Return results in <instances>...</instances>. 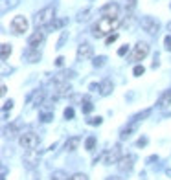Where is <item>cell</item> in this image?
<instances>
[{
  "label": "cell",
  "instance_id": "e575fe53",
  "mask_svg": "<svg viewBox=\"0 0 171 180\" xmlns=\"http://www.w3.org/2000/svg\"><path fill=\"white\" fill-rule=\"evenodd\" d=\"M164 48H166L167 52H171V35H167L166 39H164Z\"/></svg>",
  "mask_w": 171,
  "mask_h": 180
},
{
  "label": "cell",
  "instance_id": "7c38bea8",
  "mask_svg": "<svg viewBox=\"0 0 171 180\" xmlns=\"http://www.w3.org/2000/svg\"><path fill=\"white\" fill-rule=\"evenodd\" d=\"M101 17H120V6L116 2H109L99 9Z\"/></svg>",
  "mask_w": 171,
  "mask_h": 180
},
{
  "label": "cell",
  "instance_id": "f1b7e54d",
  "mask_svg": "<svg viewBox=\"0 0 171 180\" xmlns=\"http://www.w3.org/2000/svg\"><path fill=\"white\" fill-rule=\"evenodd\" d=\"M66 39H68V31H63V33H61L59 43H57V50H61V48H63V44L66 43Z\"/></svg>",
  "mask_w": 171,
  "mask_h": 180
},
{
  "label": "cell",
  "instance_id": "ac0fdd59",
  "mask_svg": "<svg viewBox=\"0 0 171 180\" xmlns=\"http://www.w3.org/2000/svg\"><path fill=\"white\" fill-rule=\"evenodd\" d=\"M24 57L28 63H37V61H40V52H39V48H30L28 52L24 53Z\"/></svg>",
  "mask_w": 171,
  "mask_h": 180
},
{
  "label": "cell",
  "instance_id": "7402d4cb",
  "mask_svg": "<svg viewBox=\"0 0 171 180\" xmlns=\"http://www.w3.org/2000/svg\"><path fill=\"white\" fill-rule=\"evenodd\" d=\"M149 114H151V108H147V110H143V112H140V114H136V116H133V120H131V123H136V125H138V123L143 120V118H147Z\"/></svg>",
  "mask_w": 171,
  "mask_h": 180
},
{
  "label": "cell",
  "instance_id": "ab89813d",
  "mask_svg": "<svg viewBox=\"0 0 171 180\" xmlns=\"http://www.w3.org/2000/svg\"><path fill=\"white\" fill-rule=\"evenodd\" d=\"M11 107H13V99H9V101H6V103H4V110H8V108L11 110Z\"/></svg>",
  "mask_w": 171,
  "mask_h": 180
},
{
  "label": "cell",
  "instance_id": "1f68e13d",
  "mask_svg": "<svg viewBox=\"0 0 171 180\" xmlns=\"http://www.w3.org/2000/svg\"><path fill=\"white\" fill-rule=\"evenodd\" d=\"M134 6H136V0H123V8L125 9H134Z\"/></svg>",
  "mask_w": 171,
  "mask_h": 180
},
{
  "label": "cell",
  "instance_id": "f35d334b",
  "mask_svg": "<svg viewBox=\"0 0 171 180\" xmlns=\"http://www.w3.org/2000/svg\"><path fill=\"white\" fill-rule=\"evenodd\" d=\"M63 64H65V57H61V55H59V57L55 59V66H57V68H61Z\"/></svg>",
  "mask_w": 171,
  "mask_h": 180
},
{
  "label": "cell",
  "instance_id": "e0dca14e",
  "mask_svg": "<svg viewBox=\"0 0 171 180\" xmlns=\"http://www.w3.org/2000/svg\"><path fill=\"white\" fill-rule=\"evenodd\" d=\"M112 90H114V85H112L111 79H103L99 83V94L101 96H111Z\"/></svg>",
  "mask_w": 171,
  "mask_h": 180
},
{
  "label": "cell",
  "instance_id": "8d00e7d4",
  "mask_svg": "<svg viewBox=\"0 0 171 180\" xmlns=\"http://www.w3.org/2000/svg\"><path fill=\"white\" fill-rule=\"evenodd\" d=\"M127 52H129V46L125 44V46H121V48H120V50H118V55H120V57H123V55H125Z\"/></svg>",
  "mask_w": 171,
  "mask_h": 180
},
{
  "label": "cell",
  "instance_id": "7a4b0ae2",
  "mask_svg": "<svg viewBox=\"0 0 171 180\" xmlns=\"http://www.w3.org/2000/svg\"><path fill=\"white\" fill-rule=\"evenodd\" d=\"M53 18H55V8H53V6H46V8H43L40 11L35 13L33 24L37 28H48L53 22Z\"/></svg>",
  "mask_w": 171,
  "mask_h": 180
},
{
  "label": "cell",
  "instance_id": "9c48e42d",
  "mask_svg": "<svg viewBox=\"0 0 171 180\" xmlns=\"http://www.w3.org/2000/svg\"><path fill=\"white\" fill-rule=\"evenodd\" d=\"M149 55V44L143 43V40H140V43H136L134 50H133V61H136V63H140V61H143Z\"/></svg>",
  "mask_w": 171,
  "mask_h": 180
},
{
  "label": "cell",
  "instance_id": "d6a6232c",
  "mask_svg": "<svg viewBox=\"0 0 171 180\" xmlns=\"http://www.w3.org/2000/svg\"><path fill=\"white\" fill-rule=\"evenodd\" d=\"M68 180H88V176L85 175V173H76V175H72Z\"/></svg>",
  "mask_w": 171,
  "mask_h": 180
},
{
  "label": "cell",
  "instance_id": "4dcf8cb0",
  "mask_svg": "<svg viewBox=\"0 0 171 180\" xmlns=\"http://www.w3.org/2000/svg\"><path fill=\"white\" fill-rule=\"evenodd\" d=\"M143 72H145V68H143L142 64H136V66H134V70H133V74L136 75V77H140V75H143Z\"/></svg>",
  "mask_w": 171,
  "mask_h": 180
},
{
  "label": "cell",
  "instance_id": "8fae6325",
  "mask_svg": "<svg viewBox=\"0 0 171 180\" xmlns=\"http://www.w3.org/2000/svg\"><path fill=\"white\" fill-rule=\"evenodd\" d=\"M44 37H46V31L40 30V28H37V31H33L30 39H28V46L30 48H39L40 44L44 43Z\"/></svg>",
  "mask_w": 171,
  "mask_h": 180
},
{
  "label": "cell",
  "instance_id": "7bdbcfd3",
  "mask_svg": "<svg viewBox=\"0 0 171 180\" xmlns=\"http://www.w3.org/2000/svg\"><path fill=\"white\" fill-rule=\"evenodd\" d=\"M166 176H167V178H171V167H169V169H166Z\"/></svg>",
  "mask_w": 171,
  "mask_h": 180
},
{
  "label": "cell",
  "instance_id": "d6986e66",
  "mask_svg": "<svg viewBox=\"0 0 171 180\" xmlns=\"http://www.w3.org/2000/svg\"><path fill=\"white\" fill-rule=\"evenodd\" d=\"M134 130H136V123L129 121V125L120 130V140H127V138H131V134L134 133Z\"/></svg>",
  "mask_w": 171,
  "mask_h": 180
},
{
  "label": "cell",
  "instance_id": "74e56055",
  "mask_svg": "<svg viewBox=\"0 0 171 180\" xmlns=\"http://www.w3.org/2000/svg\"><path fill=\"white\" fill-rule=\"evenodd\" d=\"M88 90H90V92H98L99 85H98V83H90V85H88Z\"/></svg>",
  "mask_w": 171,
  "mask_h": 180
},
{
  "label": "cell",
  "instance_id": "8992f818",
  "mask_svg": "<svg viewBox=\"0 0 171 180\" xmlns=\"http://www.w3.org/2000/svg\"><path fill=\"white\" fill-rule=\"evenodd\" d=\"M140 28L145 33H149V35H155V33H158L160 24H158V20L153 18V17H142L140 18Z\"/></svg>",
  "mask_w": 171,
  "mask_h": 180
},
{
  "label": "cell",
  "instance_id": "ee69618b",
  "mask_svg": "<svg viewBox=\"0 0 171 180\" xmlns=\"http://www.w3.org/2000/svg\"><path fill=\"white\" fill-rule=\"evenodd\" d=\"M167 30H169V31H171V22H169V24H167Z\"/></svg>",
  "mask_w": 171,
  "mask_h": 180
},
{
  "label": "cell",
  "instance_id": "d4e9b609",
  "mask_svg": "<svg viewBox=\"0 0 171 180\" xmlns=\"http://www.w3.org/2000/svg\"><path fill=\"white\" fill-rule=\"evenodd\" d=\"M94 147H96V136H88L85 140V149L87 151H94Z\"/></svg>",
  "mask_w": 171,
  "mask_h": 180
},
{
  "label": "cell",
  "instance_id": "836d02e7",
  "mask_svg": "<svg viewBox=\"0 0 171 180\" xmlns=\"http://www.w3.org/2000/svg\"><path fill=\"white\" fill-rule=\"evenodd\" d=\"M147 138L145 136H142V138H138V142H136V147H145V145H147Z\"/></svg>",
  "mask_w": 171,
  "mask_h": 180
},
{
  "label": "cell",
  "instance_id": "ba28073f",
  "mask_svg": "<svg viewBox=\"0 0 171 180\" xmlns=\"http://www.w3.org/2000/svg\"><path fill=\"white\" fill-rule=\"evenodd\" d=\"M94 57V48L88 44V43H81L79 48H77V53H76V59L79 63H83V61H88Z\"/></svg>",
  "mask_w": 171,
  "mask_h": 180
},
{
  "label": "cell",
  "instance_id": "484cf974",
  "mask_svg": "<svg viewBox=\"0 0 171 180\" xmlns=\"http://www.w3.org/2000/svg\"><path fill=\"white\" fill-rule=\"evenodd\" d=\"M81 108H83V112H85V114H90L92 110H94V105H92V101H90V99H87L85 103H81Z\"/></svg>",
  "mask_w": 171,
  "mask_h": 180
},
{
  "label": "cell",
  "instance_id": "5b68a950",
  "mask_svg": "<svg viewBox=\"0 0 171 180\" xmlns=\"http://www.w3.org/2000/svg\"><path fill=\"white\" fill-rule=\"evenodd\" d=\"M22 164H24L28 169H35V167H39V164H40V151H39V149L26 151L24 156H22Z\"/></svg>",
  "mask_w": 171,
  "mask_h": 180
},
{
  "label": "cell",
  "instance_id": "3957f363",
  "mask_svg": "<svg viewBox=\"0 0 171 180\" xmlns=\"http://www.w3.org/2000/svg\"><path fill=\"white\" fill-rule=\"evenodd\" d=\"M39 143H40V140H39V136L33 133V130L20 133V136H18V145H20L24 151H33V149H37Z\"/></svg>",
  "mask_w": 171,
  "mask_h": 180
},
{
  "label": "cell",
  "instance_id": "60d3db41",
  "mask_svg": "<svg viewBox=\"0 0 171 180\" xmlns=\"http://www.w3.org/2000/svg\"><path fill=\"white\" fill-rule=\"evenodd\" d=\"M105 180H123V178H121L120 175H112V176H107Z\"/></svg>",
  "mask_w": 171,
  "mask_h": 180
},
{
  "label": "cell",
  "instance_id": "83f0119b",
  "mask_svg": "<svg viewBox=\"0 0 171 180\" xmlns=\"http://www.w3.org/2000/svg\"><path fill=\"white\" fill-rule=\"evenodd\" d=\"M105 61H107V57H105V55H99V57H94L92 64H94L96 68H101V66L105 64Z\"/></svg>",
  "mask_w": 171,
  "mask_h": 180
},
{
  "label": "cell",
  "instance_id": "9a60e30c",
  "mask_svg": "<svg viewBox=\"0 0 171 180\" xmlns=\"http://www.w3.org/2000/svg\"><path fill=\"white\" fill-rule=\"evenodd\" d=\"M39 116H40V121L43 123H50L53 120V108L52 107H40Z\"/></svg>",
  "mask_w": 171,
  "mask_h": 180
},
{
  "label": "cell",
  "instance_id": "44dd1931",
  "mask_svg": "<svg viewBox=\"0 0 171 180\" xmlns=\"http://www.w3.org/2000/svg\"><path fill=\"white\" fill-rule=\"evenodd\" d=\"M90 13H92L90 8H87V9H83V11H79V13H77V22H87V20L90 18Z\"/></svg>",
  "mask_w": 171,
  "mask_h": 180
},
{
  "label": "cell",
  "instance_id": "5bb4252c",
  "mask_svg": "<svg viewBox=\"0 0 171 180\" xmlns=\"http://www.w3.org/2000/svg\"><path fill=\"white\" fill-rule=\"evenodd\" d=\"M44 96H46L44 90H35V92L31 94V98H30V105H31V107H39V105H43Z\"/></svg>",
  "mask_w": 171,
  "mask_h": 180
},
{
  "label": "cell",
  "instance_id": "d590c367",
  "mask_svg": "<svg viewBox=\"0 0 171 180\" xmlns=\"http://www.w3.org/2000/svg\"><path fill=\"white\" fill-rule=\"evenodd\" d=\"M116 39H118V33H112V35H109V37H107V40H105V43H107V44H112Z\"/></svg>",
  "mask_w": 171,
  "mask_h": 180
},
{
  "label": "cell",
  "instance_id": "30bf717a",
  "mask_svg": "<svg viewBox=\"0 0 171 180\" xmlns=\"http://www.w3.org/2000/svg\"><path fill=\"white\" fill-rule=\"evenodd\" d=\"M9 26H11L13 33H24L28 30V20H26V17H22V15H17V17H13Z\"/></svg>",
  "mask_w": 171,
  "mask_h": 180
},
{
  "label": "cell",
  "instance_id": "2e32d148",
  "mask_svg": "<svg viewBox=\"0 0 171 180\" xmlns=\"http://www.w3.org/2000/svg\"><path fill=\"white\" fill-rule=\"evenodd\" d=\"M79 143H81V138H79V136H70V138L65 142V151L72 153V151H76V149L79 147Z\"/></svg>",
  "mask_w": 171,
  "mask_h": 180
},
{
  "label": "cell",
  "instance_id": "603a6c76",
  "mask_svg": "<svg viewBox=\"0 0 171 180\" xmlns=\"http://www.w3.org/2000/svg\"><path fill=\"white\" fill-rule=\"evenodd\" d=\"M0 50H2V61H8V57L11 55V46L4 43L2 46H0Z\"/></svg>",
  "mask_w": 171,
  "mask_h": 180
},
{
  "label": "cell",
  "instance_id": "f546056e",
  "mask_svg": "<svg viewBox=\"0 0 171 180\" xmlns=\"http://www.w3.org/2000/svg\"><path fill=\"white\" fill-rule=\"evenodd\" d=\"M63 116H65V120H74V108L72 107H66Z\"/></svg>",
  "mask_w": 171,
  "mask_h": 180
},
{
  "label": "cell",
  "instance_id": "cb8c5ba5",
  "mask_svg": "<svg viewBox=\"0 0 171 180\" xmlns=\"http://www.w3.org/2000/svg\"><path fill=\"white\" fill-rule=\"evenodd\" d=\"M17 123H15V125H11V127H6L4 129V136L6 138H15V133H17Z\"/></svg>",
  "mask_w": 171,
  "mask_h": 180
},
{
  "label": "cell",
  "instance_id": "ffe728a7",
  "mask_svg": "<svg viewBox=\"0 0 171 180\" xmlns=\"http://www.w3.org/2000/svg\"><path fill=\"white\" fill-rule=\"evenodd\" d=\"M68 178H70V176H68L63 169L53 171V173H52V176H50V180H68Z\"/></svg>",
  "mask_w": 171,
  "mask_h": 180
},
{
  "label": "cell",
  "instance_id": "52a82bcc",
  "mask_svg": "<svg viewBox=\"0 0 171 180\" xmlns=\"http://www.w3.org/2000/svg\"><path fill=\"white\" fill-rule=\"evenodd\" d=\"M134 164H136V156L134 154H125V156L120 158V162L116 164V167H118L120 173H131Z\"/></svg>",
  "mask_w": 171,
  "mask_h": 180
},
{
  "label": "cell",
  "instance_id": "6da1fadb",
  "mask_svg": "<svg viewBox=\"0 0 171 180\" xmlns=\"http://www.w3.org/2000/svg\"><path fill=\"white\" fill-rule=\"evenodd\" d=\"M121 24V17H99L98 22L92 24V35L96 39H101L109 33L116 31V28Z\"/></svg>",
  "mask_w": 171,
  "mask_h": 180
},
{
  "label": "cell",
  "instance_id": "4316f807",
  "mask_svg": "<svg viewBox=\"0 0 171 180\" xmlns=\"http://www.w3.org/2000/svg\"><path fill=\"white\" fill-rule=\"evenodd\" d=\"M87 123H88V125H101V123H103V118H101V116H92V118H88V120H87Z\"/></svg>",
  "mask_w": 171,
  "mask_h": 180
},
{
  "label": "cell",
  "instance_id": "4fadbf2b",
  "mask_svg": "<svg viewBox=\"0 0 171 180\" xmlns=\"http://www.w3.org/2000/svg\"><path fill=\"white\" fill-rule=\"evenodd\" d=\"M169 105H171V88L164 90V92L160 94L158 101H156V107H158V108H167Z\"/></svg>",
  "mask_w": 171,
  "mask_h": 180
},
{
  "label": "cell",
  "instance_id": "b9f144b4",
  "mask_svg": "<svg viewBox=\"0 0 171 180\" xmlns=\"http://www.w3.org/2000/svg\"><path fill=\"white\" fill-rule=\"evenodd\" d=\"M155 160H158V156H149L147 158V162H155Z\"/></svg>",
  "mask_w": 171,
  "mask_h": 180
},
{
  "label": "cell",
  "instance_id": "277c9868",
  "mask_svg": "<svg viewBox=\"0 0 171 180\" xmlns=\"http://www.w3.org/2000/svg\"><path fill=\"white\" fill-rule=\"evenodd\" d=\"M120 158H121V143H114L111 149L103 153L101 162H103V165H112V164H118Z\"/></svg>",
  "mask_w": 171,
  "mask_h": 180
}]
</instances>
